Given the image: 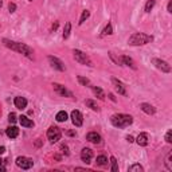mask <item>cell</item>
Returning <instances> with one entry per match:
<instances>
[{"mask_svg": "<svg viewBox=\"0 0 172 172\" xmlns=\"http://www.w3.org/2000/svg\"><path fill=\"white\" fill-rule=\"evenodd\" d=\"M3 43H4L8 49L14 50V51H18V53L23 54L24 57L30 58V59H33V49L27 46L26 43H19V42H14V41H8V39H3Z\"/></svg>", "mask_w": 172, "mask_h": 172, "instance_id": "cell-1", "label": "cell"}, {"mask_svg": "<svg viewBox=\"0 0 172 172\" xmlns=\"http://www.w3.org/2000/svg\"><path fill=\"white\" fill-rule=\"evenodd\" d=\"M110 123L116 128H127L133 123V119L129 114H113L110 117Z\"/></svg>", "mask_w": 172, "mask_h": 172, "instance_id": "cell-2", "label": "cell"}, {"mask_svg": "<svg viewBox=\"0 0 172 172\" xmlns=\"http://www.w3.org/2000/svg\"><path fill=\"white\" fill-rule=\"evenodd\" d=\"M152 41H153V38L151 35H147V34H143V33H135L131 35L128 43L132 46H141V45H147V43H149Z\"/></svg>", "mask_w": 172, "mask_h": 172, "instance_id": "cell-3", "label": "cell"}, {"mask_svg": "<svg viewBox=\"0 0 172 172\" xmlns=\"http://www.w3.org/2000/svg\"><path fill=\"white\" fill-rule=\"evenodd\" d=\"M73 54H74V59H75L78 63L86 65V66H93V62L90 61V58L87 57L85 53H82V51H79V50H74Z\"/></svg>", "mask_w": 172, "mask_h": 172, "instance_id": "cell-4", "label": "cell"}, {"mask_svg": "<svg viewBox=\"0 0 172 172\" xmlns=\"http://www.w3.org/2000/svg\"><path fill=\"white\" fill-rule=\"evenodd\" d=\"M61 129L57 127H50L49 128V131H47V139L50 140V143L54 144V143H57L58 140H61Z\"/></svg>", "mask_w": 172, "mask_h": 172, "instance_id": "cell-5", "label": "cell"}, {"mask_svg": "<svg viewBox=\"0 0 172 172\" xmlns=\"http://www.w3.org/2000/svg\"><path fill=\"white\" fill-rule=\"evenodd\" d=\"M16 165L22 169H30V168L34 165V161L28 157H24V156H19L16 159Z\"/></svg>", "mask_w": 172, "mask_h": 172, "instance_id": "cell-6", "label": "cell"}, {"mask_svg": "<svg viewBox=\"0 0 172 172\" xmlns=\"http://www.w3.org/2000/svg\"><path fill=\"white\" fill-rule=\"evenodd\" d=\"M152 63H153L159 70L164 71V73H169V71H171V66L168 65L165 61H161L159 58H153V59H152Z\"/></svg>", "mask_w": 172, "mask_h": 172, "instance_id": "cell-7", "label": "cell"}, {"mask_svg": "<svg viewBox=\"0 0 172 172\" xmlns=\"http://www.w3.org/2000/svg\"><path fill=\"white\" fill-rule=\"evenodd\" d=\"M49 62H50V65L53 66L54 69H57V70H59V71H65V65H63V62L62 61H59L58 58H55V57H51L50 55L49 58Z\"/></svg>", "mask_w": 172, "mask_h": 172, "instance_id": "cell-8", "label": "cell"}, {"mask_svg": "<svg viewBox=\"0 0 172 172\" xmlns=\"http://www.w3.org/2000/svg\"><path fill=\"white\" fill-rule=\"evenodd\" d=\"M71 121L75 127H81L82 123H83V117H82V113L79 110H73L71 112Z\"/></svg>", "mask_w": 172, "mask_h": 172, "instance_id": "cell-9", "label": "cell"}, {"mask_svg": "<svg viewBox=\"0 0 172 172\" xmlns=\"http://www.w3.org/2000/svg\"><path fill=\"white\" fill-rule=\"evenodd\" d=\"M53 87H54V90L57 91V93H59L61 95H65V97H73V93H71L70 90H67L65 86L59 85V83H53Z\"/></svg>", "mask_w": 172, "mask_h": 172, "instance_id": "cell-10", "label": "cell"}, {"mask_svg": "<svg viewBox=\"0 0 172 172\" xmlns=\"http://www.w3.org/2000/svg\"><path fill=\"white\" fill-rule=\"evenodd\" d=\"M81 159H82V161L89 164L91 161V159H93V151L89 149V148H83L81 151Z\"/></svg>", "mask_w": 172, "mask_h": 172, "instance_id": "cell-11", "label": "cell"}, {"mask_svg": "<svg viewBox=\"0 0 172 172\" xmlns=\"http://www.w3.org/2000/svg\"><path fill=\"white\" fill-rule=\"evenodd\" d=\"M86 140L90 141V143H93V144H101L102 143V139H101V136H100L97 132H90V133H87V135H86Z\"/></svg>", "mask_w": 172, "mask_h": 172, "instance_id": "cell-12", "label": "cell"}, {"mask_svg": "<svg viewBox=\"0 0 172 172\" xmlns=\"http://www.w3.org/2000/svg\"><path fill=\"white\" fill-rule=\"evenodd\" d=\"M112 82H113V85H114V89L119 91V94H123V95L127 94V90H125V86H124L123 82L119 81V79H116V78H112Z\"/></svg>", "mask_w": 172, "mask_h": 172, "instance_id": "cell-13", "label": "cell"}, {"mask_svg": "<svg viewBox=\"0 0 172 172\" xmlns=\"http://www.w3.org/2000/svg\"><path fill=\"white\" fill-rule=\"evenodd\" d=\"M14 104H15V106H16L18 109L23 110V109H26V106H27V100H26L24 97H15Z\"/></svg>", "mask_w": 172, "mask_h": 172, "instance_id": "cell-14", "label": "cell"}, {"mask_svg": "<svg viewBox=\"0 0 172 172\" xmlns=\"http://www.w3.org/2000/svg\"><path fill=\"white\" fill-rule=\"evenodd\" d=\"M19 123L22 124V127H24V128H33L34 127V123L27 117V116H20V117H19Z\"/></svg>", "mask_w": 172, "mask_h": 172, "instance_id": "cell-15", "label": "cell"}, {"mask_svg": "<svg viewBox=\"0 0 172 172\" xmlns=\"http://www.w3.org/2000/svg\"><path fill=\"white\" fill-rule=\"evenodd\" d=\"M136 143L139 144V145H141V147L148 145V135L147 133H140L137 136V139H136Z\"/></svg>", "mask_w": 172, "mask_h": 172, "instance_id": "cell-16", "label": "cell"}, {"mask_svg": "<svg viewBox=\"0 0 172 172\" xmlns=\"http://www.w3.org/2000/svg\"><path fill=\"white\" fill-rule=\"evenodd\" d=\"M140 108H141V110H143L144 113H147V114H155L156 113V109L152 106V105H149V104H141Z\"/></svg>", "mask_w": 172, "mask_h": 172, "instance_id": "cell-17", "label": "cell"}, {"mask_svg": "<svg viewBox=\"0 0 172 172\" xmlns=\"http://www.w3.org/2000/svg\"><path fill=\"white\" fill-rule=\"evenodd\" d=\"M5 133H7V136H8L9 139H15V137H18V135H19V129H18L16 127H8L7 131H5Z\"/></svg>", "mask_w": 172, "mask_h": 172, "instance_id": "cell-18", "label": "cell"}, {"mask_svg": "<svg viewBox=\"0 0 172 172\" xmlns=\"http://www.w3.org/2000/svg\"><path fill=\"white\" fill-rule=\"evenodd\" d=\"M121 62H123V65H127V66H129V67H132V69H136V65H135V62H133V59L127 57V55L121 57Z\"/></svg>", "mask_w": 172, "mask_h": 172, "instance_id": "cell-19", "label": "cell"}, {"mask_svg": "<svg viewBox=\"0 0 172 172\" xmlns=\"http://www.w3.org/2000/svg\"><path fill=\"white\" fill-rule=\"evenodd\" d=\"M55 120H57L58 123H65L66 120H67V113H66L65 110L58 112L57 116H55Z\"/></svg>", "mask_w": 172, "mask_h": 172, "instance_id": "cell-20", "label": "cell"}, {"mask_svg": "<svg viewBox=\"0 0 172 172\" xmlns=\"http://www.w3.org/2000/svg\"><path fill=\"white\" fill-rule=\"evenodd\" d=\"M95 161H97L98 165L105 167V165L108 164V157H106V156H104V155H100V156H97V160H95Z\"/></svg>", "mask_w": 172, "mask_h": 172, "instance_id": "cell-21", "label": "cell"}, {"mask_svg": "<svg viewBox=\"0 0 172 172\" xmlns=\"http://www.w3.org/2000/svg\"><path fill=\"white\" fill-rule=\"evenodd\" d=\"M85 104H86V106H89L90 109H93L94 112H98L100 110V108H98V105L93 101V100H86L85 101Z\"/></svg>", "mask_w": 172, "mask_h": 172, "instance_id": "cell-22", "label": "cell"}, {"mask_svg": "<svg viewBox=\"0 0 172 172\" xmlns=\"http://www.w3.org/2000/svg\"><path fill=\"white\" fill-rule=\"evenodd\" d=\"M91 89H93V91H94V94L98 97L100 100H104L105 98V93H104L100 87H97V86H91Z\"/></svg>", "mask_w": 172, "mask_h": 172, "instance_id": "cell-23", "label": "cell"}, {"mask_svg": "<svg viewBox=\"0 0 172 172\" xmlns=\"http://www.w3.org/2000/svg\"><path fill=\"white\" fill-rule=\"evenodd\" d=\"M70 30H71V23H70V22H67V23L65 24V30H63V38H65V39H67V38H69Z\"/></svg>", "mask_w": 172, "mask_h": 172, "instance_id": "cell-24", "label": "cell"}, {"mask_svg": "<svg viewBox=\"0 0 172 172\" xmlns=\"http://www.w3.org/2000/svg\"><path fill=\"white\" fill-rule=\"evenodd\" d=\"M171 159H172V152H169V153L167 155V159H165V165H167L168 171H172V161H171Z\"/></svg>", "mask_w": 172, "mask_h": 172, "instance_id": "cell-25", "label": "cell"}, {"mask_svg": "<svg viewBox=\"0 0 172 172\" xmlns=\"http://www.w3.org/2000/svg\"><path fill=\"white\" fill-rule=\"evenodd\" d=\"M113 33V28H112V24L110 23H108V26L104 28V31L101 33V37H105V35H110Z\"/></svg>", "mask_w": 172, "mask_h": 172, "instance_id": "cell-26", "label": "cell"}, {"mask_svg": "<svg viewBox=\"0 0 172 172\" xmlns=\"http://www.w3.org/2000/svg\"><path fill=\"white\" fill-rule=\"evenodd\" d=\"M155 3H156V0H148L147 4H145V12H151V9L153 8Z\"/></svg>", "mask_w": 172, "mask_h": 172, "instance_id": "cell-27", "label": "cell"}, {"mask_svg": "<svg viewBox=\"0 0 172 172\" xmlns=\"http://www.w3.org/2000/svg\"><path fill=\"white\" fill-rule=\"evenodd\" d=\"M89 16H90V12H89L87 9H85V11L82 12V16H81V19H79V22H78V23H79V24H82V23H83V22H85Z\"/></svg>", "mask_w": 172, "mask_h": 172, "instance_id": "cell-28", "label": "cell"}, {"mask_svg": "<svg viewBox=\"0 0 172 172\" xmlns=\"http://www.w3.org/2000/svg\"><path fill=\"white\" fill-rule=\"evenodd\" d=\"M129 171L131 172H143L144 171V168L141 167V165H140V164H135V165H132L131 168H129Z\"/></svg>", "mask_w": 172, "mask_h": 172, "instance_id": "cell-29", "label": "cell"}, {"mask_svg": "<svg viewBox=\"0 0 172 172\" xmlns=\"http://www.w3.org/2000/svg\"><path fill=\"white\" fill-rule=\"evenodd\" d=\"M78 81H79V83H82V85H83V86H91V85H90V81H89L87 78H83V77H81V75L78 77Z\"/></svg>", "mask_w": 172, "mask_h": 172, "instance_id": "cell-30", "label": "cell"}, {"mask_svg": "<svg viewBox=\"0 0 172 172\" xmlns=\"http://www.w3.org/2000/svg\"><path fill=\"white\" fill-rule=\"evenodd\" d=\"M110 161H112V171L117 172V171H119V167H117V160H116V157H113V156H112Z\"/></svg>", "mask_w": 172, "mask_h": 172, "instance_id": "cell-31", "label": "cell"}, {"mask_svg": "<svg viewBox=\"0 0 172 172\" xmlns=\"http://www.w3.org/2000/svg\"><path fill=\"white\" fill-rule=\"evenodd\" d=\"M8 121L11 124L16 123V114H15V113H9V114H8Z\"/></svg>", "mask_w": 172, "mask_h": 172, "instance_id": "cell-32", "label": "cell"}, {"mask_svg": "<svg viewBox=\"0 0 172 172\" xmlns=\"http://www.w3.org/2000/svg\"><path fill=\"white\" fill-rule=\"evenodd\" d=\"M165 141L167 143H172V131L169 129V131L167 132V135H165Z\"/></svg>", "mask_w": 172, "mask_h": 172, "instance_id": "cell-33", "label": "cell"}, {"mask_svg": "<svg viewBox=\"0 0 172 172\" xmlns=\"http://www.w3.org/2000/svg\"><path fill=\"white\" fill-rule=\"evenodd\" d=\"M8 9H9V12H15V9H16V4H15V3H9V4H8Z\"/></svg>", "mask_w": 172, "mask_h": 172, "instance_id": "cell-34", "label": "cell"}, {"mask_svg": "<svg viewBox=\"0 0 172 172\" xmlns=\"http://www.w3.org/2000/svg\"><path fill=\"white\" fill-rule=\"evenodd\" d=\"M168 12H172V1H168Z\"/></svg>", "mask_w": 172, "mask_h": 172, "instance_id": "cell-35", "label": "cell"}, {"mask_svg": "<svg viewBox=\"0 0 172 172\" xmlns=\"http://www.w3.org/2000/svg\"><path fill=\"white\" fill-rule=\"evenodd\" d=\"M62 149H65V151H63V152H65V153H66V155H69V151H67V147H66V145H62Z\"/></svg>", "mask_w": 172, "mask_h": 172, "instance_id": "cell-36", "label": "cell"}, {"mask_svg": "<svg viewBox=\"0 0 172 172\" xmlns=\"http://www.w3.org/2000/svg\"><path fill=\"white\" fill-rule=\"evenodd\" d=\"M127 140H128V141H129V143H133V141H135L132 136H127Z\"/></svg>", "mask_w": 172, "mask_h": 172, "instance_id": "cell-37", "label": "cell"}, {"mask_svg": "<svg viewBox=\"0 0 172 172\" xmlns=\"http://www.w3.org/2000/svg\"><path fill=\"white\" fill-rule=\"evenodd\" d=\"M4 152H5V148L4 147H0V155H3Z\"/></svg>", "mask_w": 172, "mask_h": 172, "instance_id": "cell-38", "label": "cell"}, {"mask_svg": "<svg viewBox=\"0 0 172 172\" xmlns=\"http://www.w3.org/2000/svg\"><path fill=\"white\" fill-rule=\"evenodd\" d=\"M58 28V22L55 23V24H53V30H57Z\"/></svg>", "mask_w": 172, "mask_h": 172, "instance_id": "cell-39", "label": "cell"}, {"mask_svg": "<svg viewBox=\"0 0 172 172\" xmlns=\"http://www.w3.org/2000/svg\"><path fill=\"white\" fill-rule=\"evenodd\" d=\"M109 97H110L112 101H116V97H113V94H109Z\"/></svg>", "mask_w": 172, "mask_h": 172, "instance_id": "cell-40", "label": "cell"}, {"mask_svg": "<svg viewBox=\"0 0 172 172\" xmlns=\"http://www.w3.org/2000/svg\"><path fill=\"white\" fill-rule=\"evenodd\" d=\"M35 145H37V147H41V141H39V139H38V141L35 143Z\"/></svg>", "mask_w": 172, "mask_h": 172, "instance_id": "cell-41", "label": "cell"}, {"mask_svg": "<svg viewBox=\"0 0 172 172\" xmlns=\"http://www.w3.org/2000/svg\"><path fill=\"white\" fill-rule=\"evenodd\" d=\"M1 165H3V160L0 159V167H1Z\"/></svg>", "mask_w": 172, "mask_h": 172, "instance_id": "cell-42", "label": "cell"}, {"mask_svg": "<svg viewBox=\"0 0 172 172\" xmlns=\"http://www.w3.org/2000/svg\"><path fill=\"white\" fill-rule=\"evenodd\" d=\"M30 1H33V0H30Z\"/></svg>", "mask_w": 172, "mask_h": 172, "instance_id": "cell-43", "label": "cell"}]
</instances>
